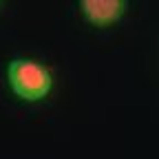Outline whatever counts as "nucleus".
<instances>
[{
	"label": "nucleus",
	"instance_id": "obj_1",
	"mask_svg": "<svg viewBox=\"0 0 159 159\" xmlns=\"http://www.w3.org/2000/svg\"><path fill=\"white\" fill-rule=\"evenodd\" d=\"M9 75V84L13 89V93L22 99H29V102H35V99H42L44 95H49L51 91V73L35 64L33 60H13L9 62L7 69Z\"/></svg>",
	"mask_w": 159,
	"mask_h": 159
},
{
	"label": "nucleus",
	"instance_id": "obj_2",
	"mask_svg": "<svg viewBox=\"0 0 159 159\" xmlns=\"http://www.w3.org/2000/svg\"><path fill=\"white\" fill-rule=\"evenodd\" d=\"M80 5L84 16L97 27L117 22L126 11V0H80Z\"/></svg>",
	"mask_w": 159,
	"mask_h": 159
}]
</instances>
